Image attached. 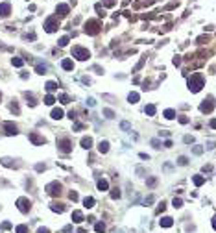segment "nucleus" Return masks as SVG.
Returning a JSON list of instances; mask_svg holds the SVG:
<instances>
[{
    "label": "nucleus",
    "instance_id": "obj_21",
    "mask_svg": "<svg viewBox=\"0 0 216 233\" xmlns=\"http://www.w3.org/2000/svg\"><path fill=\"white\" fill-rule=\"evenodd\" d=\"M44 87H46V91H48V93H54V91H57V83H55V81H48V83H46Z\"/></svg>",
    "mask_w": 216,
    "mask_h": 233
},
{
    "label": "nucleus",
    "instance_id": "obj_51",
    "mask_svg": "<svg viewBox=\"0 0 216 233\" xmlns=\"http://www.w3.org/2000/svg\"><path fill=\"white\" fill-rule=\"evenodd\" d=\"M211 128H216V119H214V120H211Z\"/></svg>",
    "mask_w": 216,
    "mask_h": 233
},
{
    "label": "nucleus",
    "instance_id": "obj_25",
    "mask_svg": "<svg viewBox=\"0 0 216 233\" xmlns=\"http://www.w3.org/2000/svg\"><path fill=\"white\" fill-rule=\"evenodd\" d=\"M144 111H146V113H148L150 116H153V115H155V106H153V104H150V106H146V109H144Z\"/></svg>",
    "mask_w": 216,
    "mask_h": 233
},
{
    "label": "nucleus",
    "instance_id": "obj_27",
    "mask_svg": "<svg viewBox=\"0 0 216 233\" xmlns=\"http://www.w3.org/2000/svg\"><path fill=\"white\" fill-rule=\"evenodd\" d=\"M94 229L98 231V233H103V231H105V224H103V222H98V224L94 226Z\"/></svg>",
    "mask_w": 216,
    "mask_h": 233
},
{
    "label": "nucleus",
    "instance_id": "obj_4",
    "mask_svg": "<svg viewBox=\"0 0 216 233\" xmlns=\"http://www.w3.org/2000/svg\"><path fill=\"white\" fill-rule=\"evenodd\" d=\"M46 193L50 196H59L61 194V183L59 181H52L46 185Z\"/></svg>",
    "mask_w": 216,
    "mask_h": 233
},
{
    "label": "nucleus",
    "instance_id": "obj_18",
    "mask_svg": "<svg viewBox=\"0 0 216 233\" xmlns=\"http://www.w3.org/2000/svg\"><path fill=\"white\" fill-rule=\"evenodd\" d=\"M81 146L85 150H89L90 146H93V139H90V137H83V139H81Z\"/></svg>",
    "mask_w": 216,
    "mask_h": 233
},
{
    "label": "nucleus",
    "instance_id": "obj_29",
    "mask_svg": "<svg viewBox=\"0 0 216 233\" xmlns=\"http://www.w3.org/2000/svg\"><path fill=\"white\" fill-rule=\"evenodd\" d=\"M11 63L15 65V67H22V63H24V61L20 59V58H13V59H11Z\"/></svg>",
    "mask_w": 216,
    "mask_h": 233
},
{
    "label": "nucleus",
    "instance_id": "obj_3",
    "mask_svg": "<svg viewBox=\"0 0 216 233\" xmlns=\"http://www.w3.org/2000/svg\"><path fill=\"white\" fill-rule=\"evenodd\" d=\"M100 22H98V20H87V22H85V32L89 33V35H96V33H98L100 32Z\"/></svg>",
    "mask_w": 216,
    "mask_h": 233
},
{
    "label": "nucleus",
    "instance_id": "obj_33",
    "mask_svg": "<svg viewBox=\"0 0 216 233\" xmlns=\"http://www.w3.org/2000/svg\"><path fill=\"white\" fill-rule=\"evenodd\" d=\"M174 207H181V205H183V200H181V198H174Z\"/></svg>",
    "mask_w": 216,
    "mask_h": 233
},
{
    "label": "nucleus",
    "instance_id": "obj_1",
    "mask_svg": "<svg viewBox=\"0 0 216 233\" xmlns=\"http://www.w3.org/2000/svg\"><path fill=\"white\" fill-rule=\"evenodd\" d=\"M201 87H203V78H201V74H194V76H190V80H189V89L190 91L198 93Z\"/></svg>",
    "mask_w": 216,
    "mask_h": 233
},
{
    "label": "nucleus",
    "instance_id": "obj_24",
    "mask_svg": "<svg viewBox=\"0 0 216 233\" xmlns=\"http://www.w3.org/2000/svg\"><path fill=\"white\" fill-rule=\"evenodd\" d=\"M46 70H48V67L43 63V65H37L35 67V72H39V74H46Z\"/></svg>",
    "mask_w": 216,
    "mask_h": 233
},
{
    "label": "nucleus",
    "instance_id": "obj_19",
    "mask_svg": "<svg viewBox=\"0 0 216 233\" xmlns=\"http://www.w3.org/2000/svg\"><path fill=\"white\" fill-rule=\"evenodd\" d=\"M61 67H63L65 70H72V68H74V63H72L70 59H63V61H61Z\"/></svg>",
    "mask_w": 216,
    "mask_h": 233
},
{
    "label": "nucleus",
    "instance_id": "obj_42",
    "mask_svg": "<svg viewBox=\"0 0 216 233\" xmlns=\"http://www.w3.org/2000/svg\"><path fill=\"white\" fill-rule=\"evenodd\" d=\"M120 128H122V129H129L131 126H129V122H122V124H120Z\"/></svg>",
    "mask_w": 216,
    "mask_h": 233
},
{
    "label": "nucleus",
    "instance_id": "obj_9",
    "mask_svg": "<svg viewBox=\"0 0 216 233\" xmlns=\"http://www.w3.org/2000/svg\"><path fill=\"white\" fill-rule=\"evenodd\" d=\"M199 109H201L203 113H211V111H212V98L209 96L207 100H203V104L199 106Z\"/></svg>",
    "mask_w": 216,
    "mask_h": 233
},
{
    "label": "nucleus",
    "instance_id": "obj_54",
    "mask_svg": "<svg viewBox=\"0 0 216 233\" xmlns=\"http://www.w3.org/2000/svg\"><path fill=\"white\" fill-rule=\"evenodd\" d=\"M0 98H2V96H0Z\"/></svg>",
    "mask_w": 216,
    "mask_h": 233
},
{
    "label": "nucleus",
    "instance_id": "obj_49",
    "mask_svg": "<svg viewBox=\"0 0 216 233\" xmlns=\"http://www.w3.org/2000/svg\"><path fill=\"white\" fill-rule=\"evenodd\" d=\"M151 145H153V146H155V148H159V145H161V142H159L157 139H153V141H151Z\"/></svg>",
    "mask_w": 216,
    "mask_h": 233
},
{
    "label": "nucleus",
    "instance_id": "obj_13",
    "mask_svg": "<svg viewBox=\"0 0 216 233\" xmlns=\"http://www.w3.org/2000/svg\"><path fill=\"white\" fill-rule=\"evenodd\" d=\"M159 224H161V226H163V228H170V226L174 224V220H172V218H170V216H163V218H161V220H159Z\"/></svg>",
    "mask_w": 216,
    "mask_h": 233
},
{
    "label": "nucleus",
    "instance_id": "obj_6",
    "mask_svg": "<svg viewBox=\"0 0 216 233\" xmlns=\"http://www.w3.org/2000/svg\"><path fill=\"white\" fill-rule=\"evenodd\" d=\"M17 207L20 213H28V211L32 209V202L28 200V198H19L17 200Z\"/></svg>",
    "mask_w": 216,
    "mask_h": 233
},
{
    "label": "nucleus",
    "instance_id": "obj_43",
    "mask_svg": "<svg viewBox=\"0 0 216 233\" xmlns=\"http://www.w3.org/2000/svg\"><path fill=\"white\" fill-rule=\"evenodd\" d=\"M163 211H164V204H161V205H159V207H157V215H161Z\"/></svg>",
    "mask_w": 216,
    "mask_h": 233
},
{
    "label": "nucleus",
    "instance_id": "obj_31",
    "mask_svg": "<svg viewBox=\"0 0 216 233\" xmlns=\"http://www.w3.org/2000/svg\"><path fill=\"white\" fill-rule=\"evenodd\" d=\"M54 102H55V98L52 96V94H48V96L44 98V104H46V106H52V104H54Z\"/></svg>",
    "mask_w": 216,
    "mask_h": 233
},
{
    "label": "nucleus",
    "instance_id": "obj_5",
    "mask_svg": "<svg viewBox=\"0 0 216 233\" xmlns=\"http://www.w3.org/2000/svg\"><path fill=\"white\" fill-rule=\"evenodd\" d=\"M57 148H59V152H63V154L72 152V142H70V139H57Z\"/></svg>",
    "mask_w": 216,
    "mask_h": 233
},
{
    "label": "nucleus",
    "instance_id": "obj_14",
    "mask_svg": "<svg viewBox=\"0 0 216 233\" xmlns=\"http://www.w3.org/2000/svg\"><path fill=\"white\" fill-rule=\"evenodd\" d=\"M50 209H52V211H55V213H63V211H65V205H63V204L54 202V204L50 205Z\"/></svg>",
    "mask_w": 216,
    "mask_h": 233
},
{
    "label": "nucleus",
    "instance_id": "obj_38",
    "mask_svg": "<svg viewBox=\"0 0 216 233\" xmlns=\"http://www.w3.org/2000/svg\"><path fill=\"white\" fill-rule=\"evenodd\" d=\"M59 100L63 102V104H68V102H70V98H68L67 94H61V96H59Z\"/></svg>",
    "mask_w": 216,
    "mask_h": 233
},
{
    "label": "nucleus",
    "instance_id": "obj_22",
    "mask_svg": "<svg viewBox=\"0 0 216 233\" xmlns=\"http://www.w3.org/2000/svg\"><path fill=\"white\" fill-rule=\"evenodd\" d=\"M98 189H100V191H107V189H109L107 180H98Z\"/></svg>",
    "mask_w": 216,
    "mask_h": 233
},
{
    "label": "nucleus",
    "instance_id": "obj_32",
    "mask_svg": "<svg viewBox=\"0 0 216 233\" xmlns=\"http://www.w3.org/2000/svg\"><path fill=\"white\" fill-rule=\"evenodd\" d=\"M111 198H113V200L120 198V191H118V189H113V191H111Z\"/></svg>",
    "mask_w": 216,
    "mask_h": 233
},
{
    "label": "nucleus",
    "instance_id": "obj_50",
    "mask_svg": "<svg viewBox=\"0 0 216 233\" xmlns=\"http://www.w3.org/2000/svg\"><path fill=\"white\" fill-rule=\"evenodd\" d=\"M2 228H4V229H9V228H11V224H9V222H4V224H2Z\"/></svg>",
    "mask_w": 216,
    "mask_h": 233
},
{
    "label": "nucleus",
    "instance_id": "obj_48",
    "mask_svg": "<svg viewBox=\"0 0 216 233\" xmlns=\"http://www.w3.org/2000/svg\"><path fill=\"white\" fill-rule=\"evenodd\" d=\"M179 122H181V124H187V122H189V119H187V116H181Z\"/></svg>",
    "mask_w": 216,
    "mask_h": 233
},
{
    "label": "nucleus",
    "instance_id": "obj_34",
    "mask_svg": "<svg viewBox=\"0 0 216 233\" xmlns=\"http://www.w3.org/2000/svg\"><path fill=\"white\" fill-rule=\"evenodd\" d=\"M68 198H70L72 202H76L78 200V193H76V191H70V193H68Z\"/></svg>",
    "mask_w": 216,
    "mask_h": 233
},
{
    "label": "nucleus",
    "instance_id": "obj_28",
    "mask_svg": "<svg viewBox=\"0 0 216 233\" xmlns=\"http://www.w3.org/2000/svg\"><path fill=\"white\" fill-rule=\"evenodd\" d=\"M164 116H166V119H176V111H174V109H166Z\"/></svg>",
    "mask_w": 216,
    "mask_h": 233
},
{
    "label": "nucleus",
    "instance_id": "obj_40",
    "mask_svg": "<svg viewBox=\"0 0 216 233\" xmlns=\"http://www.w3.org/2000/svg\"><path fill=\"white\" fill-rule=\"evenodd\" d=\"M61 233H72V226H65V228H63V231H61Z\"/></svg>",
    "mask_w": 216,
    "mask_h": 233
},
{
    "label": "nucleus",
    "instance_id": "obj_39",
    "mask_svg": "<svg viewBox=\"0 0 216 233\" xmlns=\"http://www.w3.org/2000/svg\"><path fill=\"white\" fill-rule=\"evenodd\" d=\"M146 183H148L150 187H153V185L157 183V180H155V178H148V181H146Z\"/></svg>",
    "mask_w": 216,
    "mask_h": 233
},
{
    "label": "nucleus",
    "instance_id": "obj_35",
    "mask_svg": "<svg viewBox=\"0 0 216 233\" xmlns=\"http://www.w3.org/2000/svg\"><path fill=\"white\" fill-rule=\"evenodd\" d=\"M57 45H59V46H67V45H68V37H61Z\"/></svg>",
    "mask_w": 216,
    "mask_h": 233
},
{
    "label": "nucleus",
    "instance_id": "obj_7",
    "mask_svg": "<svg viewBox=\"0 0 216 233\" xmlns=\"http://www.w3.org/2000/svg\"><path fill=\"white\" fill-rule=\"evenodd\" d=\"M57 26H59V22H57V19H48L46 22H44V30L48 32V33H52V32H55L57 30Z\"/></svg>",
    "mask_w": 216,
    "mask_h": 233
},
{
    "label": "nucleus",
    "instance_id": "obj_16",
    "mask_svg": "<svg viewBox=\"0 0 216 233\" xmlns=\"http://www.w3.org/2000/svg\"><path fill=\"white\" fill-rule=\"evenodd\" d=\"M107 150H109V142L107 141H102L100 145H98V152L100 154H107Z\"/></svg>",
    "mask_w": 216,
    "mask_h": 233
},
{
    "label": "nucleus",
    "instance_id": "obj_37",
    "mask_svg": "<svg viewBox=\"0 0 216 233\" xmlns=\"http://www.w3.org/2000/svg\"><path fill=\"white\" fill-rule=\"evenodd\" d=\"M103 115H105L107 119H113V116H115V113L111 111V109H103Z\"/></svg>",
    "mask_w": 216,
    "mask_h": 233
},
{
    "label": "nucleus",
    "instance_id": "obj_45",
    "mask_svg": "<svg viewBox=\"0 0 216 233\" xmlns=\"http://www.w3.org/2000/svg\"><path fill=\"white\" fill-rule=\"evenodd\" d=\"M179 165H187V157H183V155L179 157Z\"/></svg>",
    "mask_w": 216,
    "mask_h": 233
},
{
    "label": "nucleus",
    "instance_id": "obj_36",
    "mask_svg": "<svg viewBox=\"0 0 216 233\" xmlns=\"http://www.w3.org/2000/svg\"><path fill=\"white\" fill-rule=\"evenodd\" d=\"M15 231H17V233H28V228H26V226H17Z\"/></svg>",
    "mask_w": 216,
    "mask_h": 233
},
{
    "label": "nucleus",
    "instance_id": "obj_8",
    "mask_svg": "<svg viewBox=\"0 0 216 233\" xmlns=\"http://www.w3.org/2000/svg\"><path fill=\"white\" fill-rule=\"evenodd\" d=\"M9 11H11V4L9 2H2V4H0V19L9 17Z\"/></svg>",
    "mask_w": 216,
    "mask_h": 233
},
{
    "label": "nucleus",
    "instance_id": "obj_20",
    "mask_svg": "<svg viewBox=\"0 0 216 233\" xmlns=\"http://www.w3.org/2000/svg\"><path fill=\"white\" fill-rule=\"evenodd\" d=\"M83 205H85L87 209H90V207H94V198L93 196H87L85 200H83Z\"/></svg>",
    "mask_w": 216,
    "mask_h": 233
},
{
    "label": "nucleus",
    "instance_id": "obj_53",
    "mask_svg": "<svg viewBox=\"0 0 216 233\" xmlns=\"http://www.w3.org/2000/svg\"><path fill=\"white\" fill-rule=\"evenodd\" d=\"M212 226H214V229H216V216H214V220H212Z\"/></svg>",
    "mask_w": 216,
    "mask_h": 233
},
{
    "label": "nucleus",
    "instance_id": "obj_46",
    "mask_svg": "<svg viewBox=\"0 0 216 233\" xmlns=\"http://www.w3.org/2000/svg\"><path fill=\"white\" fill-rule=\"evenodd\" d=\"M44 168H46L44 165H37V167H35V170H37V172H43V170H44Z\"/></svg>",
    "mask_w": 216,
    "mask_h": 233
},
{
    "label": "nucleus",
    "instance_id": "obj_12",
    "mask_svg": "<svg viewBox=\"0 0 216 233\" xmlns=\"http://www.w3.org/2000/svg\"><path fill=\"white\" fill-rule=\"evenodd\" d=\"M52 119H54V120H59V119H63V109H59V107L52 109Z\"/></svg>",
    "mask_w": 216,
    "mask_h": 233
},
{
    "label": "nucleus",
    "instance_id": "obj_17",
    "mask_svg": "<svg viewBox=\"0 0 216 233\" xmlns=\"http://www.w3.org/2000/svg\"><path fill=\"white\" fill-rule=\"evenodd\" d=\"M72 220H74L76 224L83 222V213H81V211H74V213H72Z\"/></svg>",
    "mask_w": 216,
    "mask_h": 233
},
{
    "label": "nucleus",
    "instance_id": "obj_2",
    "mask_svg": "<svg viewBox=\"0 0 216 233\" xmlns=\"http://www.w3.org/2000/svg\"><path fill=\"white\" fill-rule=\"evenodd\" d=\"M72 56L76 59H80V61H85V59L90 58V54H89L87 48H83V46H74V48H72Z\"/></svg>",
    "mask_w": 216,
    "mask_h": 233
},
{
    "label": "nucleus",
    "instance_id": "obj_23",
    "mask_svg": "<svg viewBox=\"0 0 216 233\" xmlns=\"http://www.w3.org/2000/svg\"><path fill=\"white\" fill-rule=\"evenodd\" d=\"M26 98H28V104H30L32 107H33V106H37V100L33 98V94H32V93H26Z\"/></svg>",
    "mask_w": 216,
    "mask_h": 233
},
{
    "label": "nucleus",
    "instance_id": "obj_11",
    "mask_svg": "<svg viewBox=\"0 0 216 233\" xmlns=\"http://www.w3.org/2000/svg\"><path fill=\"white\" fill-rule=\"evenodd\" d=\"M30 141L33 145H44V137H41L37 133H30Z\"/></svg>",
    "mask_w": 216,
    "mask_h": 233
},
{
    "label": "nucleus",
    "instance_id": "obj_30",
    "mask_svg": "<svg viewBox=\"0 0 216 233\" xmlns=\"http://www.w3.org/2000/svg\"><path fill=\"white\" fill-rule=\"evenodd\" d=\"M205 181V178H201V176H194V185H203Z\"/></svg>",
    "mask_w": 216,
    "mask_h": 233
},
{
    "label": "nucleus",
    "instance_id": "obj_44",
    "mask_svg": "<svg viewBox=\"0 0 216 233\" xmlns=\"http://www.w3.org/2000/svg\"><path fill=\"white\" fill-rule=\"evenodd\" d=\"M11 111H15V113H19V106L15 104V102H13V104H11Z\"/></svg>",
    "mask_w": 216,
    "mask_h": 233
},
{
    "label": "nucleus",
    "instance_id": "obj_26",
    "mask_svg": "<svg viewBox=\"0 0 216 233\" xmlns=\"http://www.w3.org/2000/svg\"><path fill=\"white\" fill-rule=\"evenodd\" d=\"M128 100L131 102V104H137V102H138V94H137V93H129Z\"/></svg>",
    "mask_w": 216,
    "mask_h": 233
},
{
    "label": "nucleus",
    "instance_id": "obj_15",
    "mask_svg": "<svg viewBox=\"0 0 216 233\" xmlns=\"http://www.w3.org/2000/svg\"><path fill=\"white\" fill-rule=\"evenodd\" d=\"M55 11H57L59 15H67V13L70 11V9H68V6H67V4H59L57 8H55Z\"/></svg>",
    "mask_w": 216,
    "mask_h": 233
},
{
    "label": "nucleus",
    "instance_id": "obj_52",
    "mask_svg": "<svg viewBox=\"0 0 216 233\" xmlns=\"http://www.w3.org/2000/svg\"><path fill=\"white\" fill-rule=\"evenodd\" d=\"M78 233H87V231H85V229H83V228H80V229H78Z\"/></svg>",
    "mask_w": 216,
    "mask_h": 233
},
{
    "label": "nucleus",
    "instance_id": "obj_47",
    "mask_svg": "<svg viewBox=\"0 0 216 233\" xmlns=\"http://www.w3.org/2000/svg\"><path fill=\"white\" fill-rule=\"evenodd\" d=\"M37 233H50V229H48V228H39Z\"/></svg>",
    "mask_w": 216,
    "mask_h": 233
},
{
    "label": "nucleus",
    "instance_id": "obj_41",
    "mask_svg": "<svg viewBox=\"0 0 216 233\" xmlns=\"http://www.w3.org/2000/svg\"><path fill=\"white\" fill-rule=\"evenodd\" d=\"M185 142H187V145H189V142H194V137H190V135H187L185 137V139H183Z\"/></svg>",
    "mask_w": 216,
    "mask_h": 233
},
{
    "label": "nucleus",
    "instance_id": "obj_10",
    "mask_svg": "<svg viewBox=\"0 0 216 233\" xmlns=\"http://www.w3.org/2000/svg\"><path fill=\"white\" fill-rule=\"evenodd\" d=\"M4 129H6V133H8V135H17V126L13 124V122H6Z\"/></svg>",
    "mask_w": 216,
    "mask_h": 233
}]
</instances>
